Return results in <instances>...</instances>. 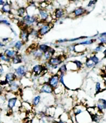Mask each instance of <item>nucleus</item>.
I'll list each match as a JSON object with an SVG mask.
<instances>
[{
  "label": "nucleus",
  "mask_w": 106,
  "mask_h": 123,
  "mask_svg": "<svg viewBox=\"0 0 106 123\" xmlns=\"http://www.w3.org/2000/svg\"><path fill=\"white\" fill-rule=\"evenodd\" d=\"M14 72L17 76V80H20L25 78L26 73L28 72V69L25 65H20L14 69Z\"/></svg>",
  "instance_id": "nucleus-1"
},
{
  "label": "nucleus",
  "mask_w": 106,
  "mask_h": 123,
  "mask_svg": "<svg viewBox=\"0 0 106 123\" xmlns=\"http://www.w3.org/2000/svg\"><path fill=\"white\" fill-rule=\"evenodd\" d=\"M21 88V83L19 80H16L15 81L9 83L6 87L7 92H12L14 94H17Z\"/></svg>",
  "instance_id": "nucleus-2"
},
{
  "label": "nucleus",
  "mask_w": 106,
  "mask_h": 123,
  "mask_svg": "<svg viewBox=\"0 0 106 123\" xmlns=\"http://www.w3.org/2000/svg\"><path fill=\"white\" fill-rule=\"evenodd\" d=\"M38 15L40 21L43 22L45 23H48V19L50 17V14L47 10L45 9H42L40 7L38 8Z\"/></svg>",
  "instance_id": "nucleus-3"
},
{
  "label": "nucleus",
  "mask_w": 106,
  "mask_h": 123,
  "mask_svg": "<svg viewBox=\"0 0 106 123\" xmlns=\"http://www.w3.org/2000/svg\"><path fill=\"white\" fill-rule=\"evenodd\" d=\"M47 83L52 87L53 89H56L60 85L59 83V74L57 73L53 74L50 76Z\"/></svg>",
  "instance_id": "nucleus-4"
},
{
  "label": "nucleus",
  "mask_w": 106,
  "mask_h": 123,
  "mask_svg": "<svg viewBox=\"0 0 106 123\" xmlns=\"http://www.w3.org/2000/svg\"><path fill=\"white\" fill-rule=\"evenodd\" d=\"M86 14H88L86 9L82 6H79L74 9L69 15H72V17L77 18V17H81Z\"/></svg>",
  "instance_id": "nucleus-5"
},
{
  "label": "nucleus",
  "mask_w": 106,
  "mask_h": 123,
  "mask_svg": "<svg viewBox=\"0 0 106 123\" xmlns=\"http://www.w3.org/2000/svg\"><path fill=\"white\" fill-rule=\"evenodd\" d=\"M39 92L41 94H52L54 93V89L47 83L41 84L39 87Z\"/></svg>",
  "instance_id": "nucleus-6"
},
{
  "label": "nucleus",
  "mask_w": 106,
  "mask_h": 123,
  "mask_svg": "<svg viewBox=\"0 0 106 123\" xmlns=\"http://www.w3.org/2000/svg\"><path fill=\"white\" fill-rule=\"evenodd\" d=\"M20 102L18 97L17 96L13 97L12 98H10L7 100V108L8 110L12 111L14 110V108L17 106L18 102Z\"/></svg>",
  "instance_id": "nucleus-7"
},
{
  "label": "nucleus",
  "mask_w": 106,
  "mask_h": 123,
  "mask_svg": "<svg viewBox=\"0 0 106 123\" xmlns=\"http://www.w3.org/2000/svg\"><path fill=\"white\" fill-rule=\"evenodd\" d=\"M51 25H52L51 22L45 23L41 28H40L38 30L40 37H43V36L46 35L47 33L49 32V31L51 30V29L53 27V26H51Z\"/></svg>",
  "instance_id": "nucleus-8"
},
{
  "label": "nucleus",
  "mask_w": 106,
  "mask_h": 123,
  "mask_svg": "<svg viewBox=\"0 0 106 123\" xmlns=\"http://www.w3.org/2000/svg\"><path fill=\"white\" fill-rule=\"evenodd\" d=\"M96 107L98 110L102 113L104 111L106 110V97H100L98 99L96 102Z\"/></svg>",
  "instance_id": "nucleus-9"
},
{
  "label": "nucleus",
  "mask_w": 106,
  "mask_h": 123,
  "mask_svg": "<svg viewBox=\"0 0 106 123\" xmlns=\"http://www.w3.org/2000/svg\"><path fill=\"white\" fill-rule=\"evenodd\" d=\"M30 34L28 30V28H22L19 34V38L21 41H22L24 43H26L29 40Z\"/></svg>",
  "instance_id": "nucleus-10"
},
{
  "label": "nucleus",
  "mask_w": 106,
  "mask_h": 123,
  "mask_svg": "<svg viewBox=\"0 0 106 123\" xmlns=\"http://www.w3.org/2000/svg\"><path fill=\"white\" fill-rule=\"evenodd\" d=\"M12 2L11 1H6V3L1 7L0 11L3 14H12Z\"/></svg>",
  "instance_id": "nucleus-11"
},
{
  "label": "nucleus",
  "mask_w": 106,
  "mask_h": 123,
  "mask_svg": "<svg viewBox=\"0 0 106 123\" xmlns=\"http://www.w3.org/2000/svg\"><path fill=\"white\" fill-rule=\"evenodd\" d=\"M53 66H59L63 63V57L62 55H54L48 61Z\"/></svg>",
  "instance_id": "nucleus-12"
},
{
  "label": "nucleus",
  "mask_w": 106,
  "mask_h": 123,
  "mask_svg": "<svg viewBox=\"0 0 106 123\" xmlns=\"http://www.w3.org/2000/svg\"><path fill=\"white\" fill-rule=\"evenodd\" d=\"M3 53L5 54V55L7 58L10 59H12L13 57H14L15 55H17L19 54L18 51L14 49L13 48H8L4 49Z\"/></svg>",
  "instance_id": "nucleus-13"
},
{
  "label": "nucleus",
  "mask_w": 106,
  "mask_h": 123,
  "mask_svg": "<svg viewBox=\"0 0 106 123\" xmlns=\"http://www.w3.org/2000/svg\"><path fill=\"white\" fill-rule=\"evenodd\" d=\"M55 52H56V51H55V49L53 48H52V47H50L49 50H47L46 52L43 54V56L42 60H44L45 62H48L52 57H53V56L54 55Z\"/></svg>",
  "instance_id": "nucleus-14"
},
{
  "label": "nucleus",
  "mask_w": 106,
  "mask_h": 123,
  "mask_svg": "<svg viewBox=\"0 0 106 123\" xmlns=\"http://www.w3.org/2000/svg\"><path fill=\"white\" fill-rule=\"evenodd\" d=\"M30 54L33 57L37 59V60H42V58L43 56V53L41 51H40L37 48H33L32 49H31Z\"/></svg>",
  "instance_id": "nucleus-15"
},
{
  "label": "nucleus",
  "mask_w": 106,
  "mask_h": 123,
  "mask_svg": "<svg viewBox=\"0 0 106 123\" xmlns=\"http://www.w3.org/2000/svg\"><path fill=\"white\" fill-rule=\"evenodd\" d=\"M85 111H86V108L85 106L83 105H77L72 110L73 114V115L75 117L78 116V115H81L82 113L85 112Z\"/></svg>",
  "instance_id": "nucleus-16"
},
{
  "label": "nucleus",
  "mask_w": 106,
  "mask_h": 123,
  "mask_svg": "<svg viewBox=\"0 0 106 123\" xmlns=\"http://www.w3.org/2000/svg\"><path fill=\"white\" fill-rule=\"evenodd\" d=\"M4 80L6 81V83L7 84L9 83L13 82V81H15L16 80H17V76L15 74L14 72H12V71H9V72H7L5 74L4 76Z\"/></svg>",
  "instance_id": "nucleus-17"
},
{
  "label": "nucleus",
  "mask_w": 106,
  "mask_h": 123,
  "mask_svg": "<svg viewBox=\"0 0 106 123\" xmlns=\"http://www.w3.org/2000/svg\"><path fill=\"white\" fill-rule=\"evenodd\" d=\"M66 14V10L63 8H57L54 12V15L56 19H60V18L64 17Z\"/></svg>",
  "instance_id": "nucleus-18"
},
{
  "label": "nucleus",
  "mask_w": 106,
  "mask_h": 123,
  "mask_svg": "<svg viewBox=\"0 0 106 123\" xmlns=\"http://www.w3.org/2000/svg\"><path fill=\"white\" fill-rule=\"evenodd\" d=\"M96 41V39L93 38L92 37H90L89 38H88L87 39H85V40H82L80 42L77 43V44L82 45V46H88V45L93 44Z\"/></svg>",
  "instance_id": "nucleus-19"
},
{
  "label": "nucleus",
  "mask_w": 106,
  "mask_h": 123,
  "mask_svg": "<svg viewBox=\"0 0 106 123\" xmlns=\"http://www.w3.org/2000/svg\"><path fill=\"white\" fill-rule=\"evenodd\" d=\"M27 14L26 12V7L25 6H19L16 9V15H17L19 17L22 18L25 15Z\"/></svg>",
  "instance_id": "nucleus-20"
},
{
  "label": "nucleus",
  "mask_w": 106,
  "mask_h": 123,
  "mask_svg": "<svg viewBox=\"0 0 106 123\" xmlns=\"http://www.w3.org/2000/svg\"><path fill=\"white\" fill-rule=\"evenodd\" d=\"M41 97L40 95H35L33 98L32 102H31V104L34 107H36V106H38L40 105V104L41 103Z\"/></svg>",
  "instance_id": "nucleus-21"
},
{
  "label": "nucleus",
  "mask_w": 106,
  "mask_h": 123,
  "mask_svg": "<svg viewBox=\"0 0 106 123\" xmlns=\"http://www.w3.org/2000/svg\"><path fill=\"white\" fill-rule=\"evenodd\" d=\"M23 62V58L22 56L20 54H18L17 55H15L14 57H13L11 59V63L14 65H17L20 64V63H22Z\"/></svg>",
  "instance_id": "nucleus-22"
},
{
  "label": "nucleus",
  "mask_w": 106,
  "mask_h": 123,
  "mask_svg": "<svg viewBox=\"0 0 106 123\" xmlns=\"http://www.w3.org/2000/svg\"><path fill=\"white\" fill-rule=\"evenodd\" d=\"M29 30L28 28V30L29 31L30 34V37H32L34 38H38L40 37L39 33H38V30L37 28H35L33 27H31V28H29Z\"/></svg>",
  "instance_id": "nucleus-23"
},
{
  "label": "nucleus",
  "mask_w": 106,
  "mask_h": 123,
  "mask_svg": "<svg viewBox=\"0 0 106 123\" xmlns=\"http://www.w3.org/2000/svg\"><path fill=\"white\" fill-rule=\"evenodd\" d=\"M24 44H25V43L23 42L22 41H21L20 39V40H17L15 42V43H14L13 48H14L15 50H16L17 51H18L19 52V50H20L21 49H22V48L24 47Z\"/></svg>",
  "instance_id": "nucleus-24"
},
{
  "label": "nucleus",
  "mask_w": 106,
  "mask_h": 123,
  "mask_svg": "<svg viewBox=\"0 0 106 123\" xmlns=\"http://www.w3.org/2000/svg\"><path fill=\"white\" fill-rule=\"evenodd\" d=\"M106 46H104V44H99L98 43V46L93 49V54H98V53L101 52H103L104 50L106 49Z\"/></svg>",
  "instance_id": "nucleus-25"
},
{
  "label": "nucleus",
  "mask_w": 106,
  "mask_h": 123,
  "mask_svg": "<svg viewBox=\"0 0 106 123\" xmlns=\"http://www.w3.org/2000/svg\"><path fill=\"white\" fill-rule=\"evenodd\" d=\"M84 65L85 66L86 68L88 69H91L93 68L94 67H96V65L94 64L93 62L91 60V59H89V57L87 58L85 60V62L84 63Z\"/></svg>",
  "instance_id": "nucleus-26"
},
{
  "label": "nucleus",
  "mask_w": 106,
  "mask_h": 123,
  "mask_svg": "<svg viewBox=\"0 0 106 123\" xmlns=\"http://www.w3.org/2000/svg\"><path fill=\"white\" fill-rule=\"evenodd\" d=\"M50 46L46 44H38L37 46V48L43 54L47 52L50 48Z\"/></svg>",
  "instance_id": "nucleus-27"
},
{
  "label": "nucleus",
  "mask_w": 106,
  "mask_h": 123,
  "mask_svg": "<svg viewBox=\"0 0 106 123\" xmlns=\"http://www.w3.org/2000/svg\"><path fill=\"white\" fill-rule=\"evenodd\" d=\"M67 71H68V69H67V64L66 63H63L59 67V70H58L57 73L58 74H66L67 73Z\"/></svg>",
  "instance_id": "nucleus-28"
},
{
  "label": "nucleus",
  "mask_w": 106,
  "mask_h": 123,
  "mask_svg": "<svg viewBox=\"0 0 106 123\" xmlns=\"http://www.w3.org/2000/svg\"><path fill=\"white\" fill-rule=\"evenodd\" d=\"M0 62H4L6 64H9V63H11V59H9L5 55L3 52L0 53Z\"/></svg>",
  "instance_id": "nucleus-29"
},
{
  "label": "nucleus",
  "mask_w": 106,
  "mask_h": 123,
  "mask_svg": "<svg viewBox=\"0 0 106 123\" xmlns=\"http://www.w3.org/2000/svg\"><path fill=\"white\" fill-rule=\"evenodd\" d=\"M100 113H98L95 114V115H91V121H92L93 122H94V123H99V121H100V119H101V117H102L101 115H100V114H99Z\"/></svg>",
  "instance_id": "nucleus-30"
},
{
  "label": "nucleus",
  "mask_w": 106,
  "mask_h": 123,
  "mask_svg": "<svg viewBox=\"0 0 106 123\" xmlns=\"http://www.w3.org/2000/svg\"><path fill=\"white\" fill-rule=\"evenodd\" d=\"M89 58L94 63V64L96 65V66L98 65L100 63V59H99V57L98 56V55L96 54H92L91 55H90L89 57Z\"/></svg>",
  "instance_id": "nucleus-31"
},
{
  "label": "nucleus",
  "mask_w": 106,
  "mask_h": 123,
  "mask_svg": "<svg viewBox=\"0 0 106 123\" xmlns=\"http://www.w3.org/2000/svg\"><path fill=\"white\" fill-rule=\"evenodd\" d=\"M21 107H22L26 111H30V110H32L33 106L32 105L29 103L28 102H22V105H21Z\"/></svg>",
  "instance_id": "nucleus-32"
},
{
  "label": "nucleus",
  "mask_w": 106,
  "mask_h": 123,
  "mask_svg": "<svg viewBox=\"0 0 106 123\" xmlns=\"http://www.w3.org/2000/svg\"><path fill=\"white\" fill-rule=\"evenodd\" d=\"M102 91H103V89L102 87L101 83L99 82V81L96 82V84H95V92H96V94H98L101 92H102Z\"/></svg>",
  "instance_id": "nucleus-33"
},
{
  "label": "nucleus",
  "mask_w": 106,
  "mask_h": 123,
  "mask_svg": "<svg viewBox=\"0 0 106 123\" xmlns=\"http://www.w3.org/2000/svg\"><path fill=\"white\" fill-rule=\"evenodd\" d=\"M73 63L75 64L76 67H77V70H80L81 69L83 68L84 66V63H83L82 62L80 61L79 60H73Z\"/></svg>",
  "instance_id": "nucleus-34"
},
{
  "label": "nucleus",
  "mask_w": 106,
  "mask_h": 123,
  "mask_svg": "<svg viewBox=\"0 0 106 123\" xmlns=\"http://www.w3.org/2000/svg\"><path fill=\"white\" fill-rule=\"evenodd\" d=\"M64 89H66V88H65L64 87L62 86L60 84L59 86L57 87L56 89H54V93L55 94H60L63 92Z\"/></svg>",
  "instance_id": "nucleus-35"
},
{
  "label": "nucleus",
  "mask_w": 106,
  "mask_h": 123,
  "mask_svg": "<svg viewBox=\"0 0 106 123\" xmlns=\"http://www.w3.org/2000/svg\"><path fill=\"white\" fill-rule=\"evenodd\" d=\"M59 74V83L60 85L64 86L66 89H67V86H66V84H65L64 81V78L65 74Z\"/></svg>",
  "instance_id": "nucleus-36"
},
{
  "label": "nucleus",
  "mask_w": 106,
  "mask_h": 123,
  "mask_svg": "<svg viewBox=\"0 0 106 123\" xmlns=\"http://www.w3.org/2000/svg\"><path fill=\"white\" fill-rule=\"evenodd\" d=\"M1 24H3V25H5L7 27H10L11 26V22L9 21L8 20L6 19V18H0V25Z\"/></svg>",
  "instance_id": "nucleus-37"
},
{
  "label": "nucleus",
  "mask_w": 106,
  "mask_h": 123,
  "mask_svg": "<svg viewBox=\"0 0 106 123\" xmlns=\"http://www.w3.org/2000/svg\"><path fill=\"white\" fill-rule=\"evenodd\" d=\"M96 3H97V1H89L88 2V4H87L86 8L93 9L94 7L96 4Z\"/></svg>",
  "instance_id": "nucleus-38"
},
{
  "label": "nucleus",
  "mask_w": 106,
  "mask_h": 123,
  "mask_svg": "<svg viewBox=\"0 0 106 123\" xmlns=\"http://www.w3.org/2000/svg\"><path fill=\"white\" fill-rule=\"evenodd\" d=\"M67 50L68 52H75V43L70 44L67 47Z\"/></svg>",
  "instance_id": "nucleus-39"
},
{
  "label": "nucleus",
  "mask_w": 106,
  "mask_h": 123,
  "mask_svg": "<svg viewBox=\"0 0 106 123\" xmlns=\"http://www.w3.org/2000/svg\"><path fill=\"white\" fill-rule=\"evenodd\" d=\"M11 41V39H10L9 38H8V37H7V38H2L1 39V42L3 43H4V44H6V46H7V44L8 43H9V42Z\"/></svg>",
  "instance_id": "nucleus-40"
},
{
  "label": "nucleus",
  "mask_w": 106,
  "mask_h": 123,
  "mask_svg": "<svg viewBox=\"0 0 106 123\" xmlns=\"http://www.w3.org/2000/svg\"><path fill=\"white\" fill-rule=\"evenodd\" d=\"M4 73H5V70L4 68V66L0 62V77L4 75Z\"/></svg>",
  "instance_id": "nucleus-41"
},
{
  "label": "nucleus",
  "mask_w": 106,
  "mask_h": 123,
  "mask_svg": "<svg viewBox=\"0 0 106 123\" xmlns=\"http://www.w3.org/2000/svg\"><path fill=\"white\" fill-rule=\"evenodd\" d=\"M57 43L59 44H62V43H66L68 42V39H59L57 40Z\"/></svg>",
  "instance_id": "nucleus-42"
},
{
  "label": "nucleus",
  "mask_w": 106,
  "mask_h": 123,
  "mask_svg": "<svg viewBox=\"0 0 106 123\" xmlns=\"http://www.w3.org/2000/svg\"><path fill=\"white\" fill-rule=\"evenodd\" d=\"M98 37H106V32H103V33H99Z\"/></svg>",
  "instance_id": "nucleus-43"
},
{
  "label": "nucleus",
  "mask_w": 106,
  "mask_h": 123,
  "mask_svg": "<svg viewBox=\"0 0 106 123\" xmlns=\"http://www.w3.org/2000/svg\"><path fill=\"white\" fill-rule=\"evenodd\" d=\"M3 91H4V87L0 84V95L3 94Z\"/></svg>",
  "instance_id": "nucleus-44"
},
{
  "label": "nucleus",
  "mask_w": 106,
  "mask_h": 123,
  "mask_svg": "<svg viewBox=\"0 0 106 123\" xmlns=\"http://www.w3.org/2000/svg\"><path fill=\"white\" fill-rule=\"evenodd\" d=\"M10 28H11V31L12 33H13L14 34V36H15V37H17V33H16V31H15L13 29V28H11V27H10Z\"/></svg>",
  "instance_id": "nucleus-45"
},
{
  "label": "nucleus",
  "mask_w": 106,
  "mask_h": 123,
  "mask_svg": "<svg viewBox=\"0 0 106 123\" xmlns=\"http://www.w3.org/2000/svg\"><path fill=\"white\" fill-rule=\"evenodd\" d=\"M6 3L5 1H3V0H0V8H1L2 6L4 5V4Z\"/></svg>",
  "instance_id": "nucleus-46"
},
{
  "label": "nucleus",
  "mask_w": 106,
  "mask_h": 123,
  "mask_svg": "<svg viewBox=\"0 0 106 123\" xmlns=\"http://www.w3.org/2000/svg\"><path fill=\"white\" fill-rule=\"evenodd\" d=\"M6 45L4 44V43L1 42V41H0V48H6Z\"/></svg>",
  "instance_id": "nucleus-47"
},
{
  "label": "nucleus",
  "mask_w": 106,
  "mask_h": 123,
  "mask_svg": "<svg viewBox=\"0 0 106 123\" xmlns=\"http://www.w3.org/2000/svg\"><path fill=\"white\" fill-rule=\"evenodd\" d=\"M102 53H103V55H104V58L105 59V58H106V49L104 50V51L102 52Z\"/></svg>",
  "instance_id": "nucleus-48"
},
{
  "label": "nucleus",
  "mask_w": 106,
  "mask_h": 123,
  "mask_svg": "<svg viewBox=\"0 0 106 123\" xmlns=\"http://www.w3.org/2000/svg\"><path fill=\"white\" fill-rule=\"evenodd\" d=\"M67 123V122H65V121H62V120H60V119H59L58 121H57V123Z\"/></svg>",
  "instance_id": "nucleus-49"
},
{
  "label": "nucleus",
  "mask_w": 106,
  "mask_h": 123,
  "mask_svg": "<svg viewBox=\"0 0 106 123\" xmlns=\"http://www.w3.org/2000/svg\"><path fill=\"white\" fill-rule=\"evenodd\" d=\"M0 18H2V15H0Z\"/></svg>",
  "instance_id": "nucleus-50"
},
{
  "label": "nucleus",
  "mask_w": 106,
  "mask_h": 123,
  "mask_svg": "<svg viewBox=\"0 0 106 123\" xmlns=\"http://www.w3.org/2000/svg\"><path fill=\"white\" fill-rule=\"evenodd\" d=\"M104 46H106V43H105V44H104Z\"/></svg>",
  "instance_id": "nucleus-51"
}]
</instances>
